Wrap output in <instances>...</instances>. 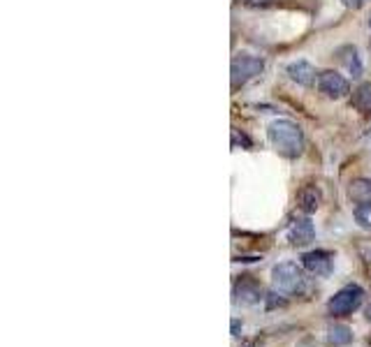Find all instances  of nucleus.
<instances>
[{
	"label": "nucleus",
	"instance_id": "18",
	"mask_svg": "<svg viewBox=\"0 0 371 347\" xmlns=\"http://www.w3.org/2000/svg\"><path fill=\"white\" fill-rule=\"evenodd\" d=\"M232 336H239V320H232Z\"/></svg>",
	"mask_w": 371,
	"mask_h": 347
},
{
	"label": "nucleus",
	"instance_id": "14",
	"mask_svg": "<svg viewBox=\"0 0 371 347\" xmlns=\"http://www.w3.org/2000/svg\"><path fill=\"white\" fill-rule=\"evenodd\" d=\"M353 341V331L344 327V324H335V327H330L328 331V343L335 345V347H342V345H348Z\"/></svg>",
	"mask_w": 371,
	"mask_h": 347
},
{
	"label": "nucleus",
	"instance_id": "7",
	"mask_svg": "<svg viewBox=\"0 0 371 347\" xmlns=\"http://www.w3.org/2000/svg\"><path fill=\"white\" fill-rule=\"evenodd\" d=\"M302 264H304V269L309 271V274L325 278L332 274V253H328V250L304 253L302 255Z\"/></svg>",
	"mask_w": 371,
	"mask_h": 347
},
{
	"label": "nucleus",
	"instance_id": "19",
	"mask_svg": "<svg viewBox=\"0 0 371 347\" xmlns=\"http://www.w3.org/2000/svg\"><path fill=\"white\" fill-rule=\"evenodd\" d=\"M367 320H369V322H371V306H369V308H367Z\"/></svg>",
	"mask_w": 371,
	"mask_h": 347
},
{
	"label": "nucleus",
	"instance_id": "2",
	"mask_svg": "<svg viewBox=\"0 0 371 347\" xmlns=\"http://www.w3.org/2000/svg\"><path fill=\"white\" fill-rule=\"evenodd\" d=\"M271 281H274V288L283 294H302L306 290V278L297 264L292 262L276 264L271 269Z\"/></svg>",
	"mask_w": 371,
	"mask_h": 347
},
{
	"label": "nucleus",
	"instance_id": "11",
	"mask_svg": "<svg viewBox=\"0 0 371 347\" xmlns=\"http://www.w3.org/2000/svg\"><path fill=\"white\" fill-rule=\"evenodd\" d=\"M337 56H339V60L346 65V70L351 72L355 79L362 77V60L358 56V49H355V47H344V49L337 51Z\"/></svg>",
	"mask_w": 371,
	"mask_h": 347
},
{
	"label": "nucleus",
	"instance_id": "17",
	"mask_svg": "<svg viewBox=\"0 0 371 347\" xmlns=\"http://www.w3.org/2000/svg\"><path fill=\"white\" fill-rule=\"evenodd\" d=\"M365 3H367V0H344V5L351 7V10H358V7H362Z\"/></svg>",
	"mask_w": 371,
	"mask_h": 347
},
{
	"label": "nucleus",
	"instance_id": "6",
	"mask_svg": "<svg viewBox=\"0 0 371 347\" xmlns=\"http://www.w3.org/2000/svg\"><path fill=\"white\" fill-rule=\"evenodd\" d=\"M234 299L241 301V304H260V299L262 297V285L255 281L253 276H239L237 278V283H234Z\"/></svg>",
	"mask_w": 371,
	"mask_h": 347
},
{
	"label": "nucleus",
	"instance_id": "15",
	"mask_svg": "<svg viewBox=\"0 0 371 347\" xmlns=\"http://www.w3.org/2000/svg\"><path fill=\"white\" fill-rule=\"evenodd\" d=\"M355 220L365 229H371V204H358L355 206Z\"/></svg>",
	"mask_w": 371,
	"mask_h": 347
},
{
	"label": "nucleus",
	"instance_id": "16",
	"mask_svg": "<svg viewBox=\"0 0 371 347\" xmlns=\"http://www.w3.org/2000/svg\"><path fill=\"white\" fill-rule=\"evenodd\" d=\"M237 144H244L246 148H251V141H248L246 134H239L237 130L232 132V146H237Z\"/></svg>",
	"mask_w": 371,
	"mask_h": 347
},
{
	"label": "nucleus",
	"instance_id": "5",
	"mask_svg": "<svg viewBox=\"0 0 371 347\" xmlns=\"http://www.w3.org/2000/svg\"><path fill=\"white\" fill-rule=\"evenodd\" d=\"M318 90H321L325 97H330V100H342V97L351 93V86H348V79L342 77L339 72L328 70L318 77Z\"/></svg>",
	"mask_w": 371,
	"mask_h": 347
},
{
	"label": "nucleus",
	"instance_id": "3",
	"mask_svg": "<svg viewBox=\"0 0 371 347\" xmlns=\"http://www.w3.org/2000/svg\"><path fill=\"white\" fill-rule=\"evenodd\" d=\"M264 70V60L257 56H237L230 65V84L237 90L244 84H248L251 79H255L257 74H262Z\"/></svg>",
	"mask_w": 371,
	"mask_h": 347
},
{
	"label": "nucleus",
	"instance_id": "20",
	"mask_svg": "<svg viewBox=\"0 0 371 347\" xmlns=\"http://www.w3.org/2000/svg\"><path fill=\"white\" fill-rule=\"evenodd\" d=\"M367 343H369V347H371V336H369V341H367Z\"/></svg>",
	"mask_w": 371,
	"mask_h": 347
},
{
	"label": "nucleus",
	"instance_id": "9",
	"mask_svg": "<svg viewBox=\"0 0 371 347\" xmlns=\"http://www.w3.org/2000/svg\"><path fill=\"white\" fill-rule=\"evenodd\" d=\"M288 77L292 81H297L299 86H313L316 84V70L311 63H306V60H295L285 67Z\"/></svg>",
	"mask_w": 371,
	"mask_h": 347
},
{
	"label": "nucleus",
	"instance_id": "1",
	"mask_svg": "<svg viewBox=\"0 0 371 347\" xmlns=\"http://www.w3.org/2000/svg\"><path fill=\"white\" fill-rule=\"evenodd\" d=\"M267 137L274 144V148L285 157H299L304 153V134H302L299 125L292 120H274L267 127Z\"/></svg>",
	"mask_w": 371,
	"mask_h": 347
},
{
	"label": "nucleus",
	"instance_id": "13",
	"mask_svg": "<svg viewBox=\"0 0 371 347\" xmlns=\"http://www.w3.org/2000/svg\"><path fill=\"white\" fill-rule=\"evenodd\" d=\"M353 107L362 114H371V84H360L353 93Z\"/></svg>",
	"mask_w": 371,
	"mask_h": 347
},
{
	"label": "nucleus",
	"instance_id": "10",
	"mask_svg": "<svg viewBox=\"0 0 371 347\" xmlns=\"http://www.w3.org/2000/svg\"><path fill=\"white\" fill-rule=\"evenodd\" d=\"M297 206L304 211V213H313L321 206V190L316 185H304L297 192Z\"/></svg>",
	"mask_w": 371,
	"mask_h": 347
},
{
	"label": "nucleus",
	"instance_id": "21",
	"mask_svg": "<svg viewBox=\"0 0 371 347\" xmlns=\"http://www.w3.org/2000/svg\"><path fill=\"white\" fill-rule=\"evenodd\" d=\"M369 26H371V19H369Z\"/></svg>",
	"mask_w": 371,
	"mask_h": 347
},
{
	"label": "nucleus",
	"instance_id": "4",
	"mask_svg": "<svg viewBox=\"0 0 371 347\" xmlns=\"http://www.w3.org/2000/svg\"><path fill=\"white\" fill-rule=\"evenodd\" d=\"M362 297H365V294H362L358 285H348V288L337 292L335 297L330 299L328 311H330V315H335V318H346V315L358 311L362 304Z\"/></svg>",
	"mask_w": 371,
	"mask_h": 347
},
{
	"label": "nucleus",
	"instance_id": "12",
	"mask_svg": "<svg viewBox=\"0 0 371 347\" xmlns=\"http://www.w3.org/2000/svg\"><path fill=\"white\" fill-rule=\"evenodd\" d=\"M348 194L355 204H371V180L358 178L348 187Z\"/></svg>",
	"mask_w": 371,
	"mask_h": 347
},
{
	"label": "nucleus",
	"instance_id": "8",
	"mask_svg": "<svg viewBox=\"0 0 371 347\" xmlns=\"http://www.w3.org/2000/svg\"><path fill=\"white\" fill-rule=\"evenodd\" d=\"M288 236H290V243L292 246H306V243H311L313 236H316L313 222L309 220V218L295 215L292 222H290V227H288Z\"/></svg>",
	"mask_w": 371,
	"mask_h": 347
}]
</instances>
